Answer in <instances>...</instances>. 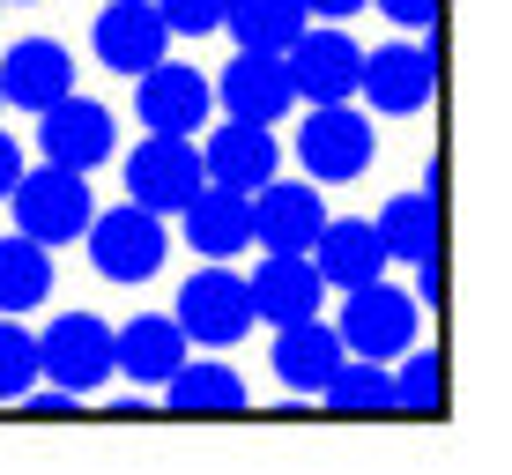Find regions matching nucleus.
Listing matches in <instances>:
<instances>
[{
	"instance_id": "f257e3e1",
	"label": "nucleus",
	"mask_w": 512,
	"mask_h": 475,
	"mask_svg": "<svg viewBox=\"0 0 512 475\" xmlns=\"http://www.w3.org/2000/svg\"><path fill=\"white\" fill-rule=\"evenodd\" d=\"M8 201H15V231L38 238V245H75L97 216L90 171H67V164H45V171L23 164V179L8 186Z\"/></svg>"
},
{
	"instance_id": "f03ea898",
	"label": "nucleus",
	"mask_w": 512,
	"mask_h": 475,
	"mask_svg": "<svg viewBox=\"0 0 512 475\" xmlns=\"http://www.w3.org/2000/svg\"><path fill=\"white\" fill-rule=\"evenodd\" d=\"M82 245H90V268L104 275V283H156V268H164V253H171V231H164V216L156 208H104V216H90V231H82Z\"/></svg>"
},
{
	"instance_id": "7ed1b4c3",
	"label": "nucleus",
	"mask_w": 512,
	"mask_h": 475,
	"mask_svg": "<svg viewBox=\"0 0 512 475\" xmlns=\"http://www.w3.org/2000/svg\"><path fill=\"white\" fill-rule=\"evenodd\" d=\"M416 327H423V297L416 290H394L386 275H372V283H357L349 290V305H342V320H334V334H342V349L349 357H401V349L416 342Z\"/></svg>"
},
{
	"instance_id": "20e7f679",
	"label": "nucleus",
	"mask_w": 512,
	"mask_h": 475,
	"mask_svg": "<svg viewBox=\"0 0 512 475\" xmlns=\"http://www.w3.org/2000/svg\"><path fill=\"white\" fill-rule=\"evenodd\" d=\"M297 156H305L312 186H349L372 171L379 156V134H372V112L357 104H312V119L297 127Z\"/></svg>"
},
{
	"instance_id": "39448f33",
	"label": "nucleus",
	"mask_w": 512,
	"mask_h": 475,
	"mask_svg": "<svg viewBox=\"0 0 512 475\" xmlns=\"http://www.w3.org/2000/svg\"><path fill=\"white\" fill-rule=\"evenodd\" d=\"M38 379L67 386L75 401H90L104 379H112V327L97 312H60L38 334Z\"/></svg>"
},
{
	"instance_id": "423d86ee",
	"label": "nucleus",
	"mask_w": 512,
	"mask_h": 475,
	"mask_svg": "<svg viewBox=\"0 0 512 475\" xmlns=\"http://www.w3.org/2000/svg\"><path fill=\"white\" fill-rule=\"evenodd\" d=\"M282 67H290V90L305 97V104H349L357 97V75H364V45L349 38L342 23H327V30H297V45L282 52Z\"/></svg>"
},
{
	"instance_id": "0eeeda50",
	"label": "nucleus",
	"mask_w": 512,
	"mask_h": 475,
	"mask_svg": "<svg viewBox=\"0 0 512 475\" xmlns=\"http://www.w3.org/2000/svg\"><path fill=\"white\" fill-rule=\"evenodd\" d=\"M201 186H208V171H201L193 134H149V142L127 156V201L156 208V216H179Z\"/></svg>"
},
{
	"instance_id": "6e6552de",
	"label": "nucleus",
	"mask_w": 512,
	"mask_h": 475,
	"mask_svg": "<svg viewBox=\"0 0 512 475\" xmlns=\"http://www.w3.org/2000/svg\"><path fill=\"white\" fill-rule=\"evenodd\" d=\"M171 320L186 327V342L231 349V342H245V327H253V290H245V275H231L216 260V268H201L179 290V312H171Z\"/></svg>"
},
{
	"instance_id": "1a4fd4ad",
	"label": "nucleus",
	"mask_w": 512,
	"mask_h": 475,
	"mask_svg": "<svg viewBox=\"0 0 512 475\" xmlns=\"http://www.w3.org/2000/svg\"><path fill=\"white\" fill-rule=\"evenodd\" d=\"M38 142H45V164L97 171L104 156L119 149V119L104 112L97 97H75V90H67L60 104H45V112H38Z\"/></svg>"
},
{
	"instance_id": "9d476101",
	"label": "nucleus",
	"mask_w": 512,
	"mask_h": 475,
	"mask_svg": "<svg viewBox=\"0 0 512 475\" xmlns=\"http://www.w3.org/2000/svg\"><path fill=\"white\" fill-rule=\"evenodd\" d=\"M431 90H438V45H379V52H364L357 97H372V112L409 119V112L431 104Z\"/></svg>"
},
{
	"instance_id": "9b49d317",
	"label": "nucleus",
	"mask_w": 512,
	"mask_h": 475,
	"mask_svg": "<svg viewBox=\"0 0 512 475\" xmlns=\"http://www.w3.org/2000/svg\"><path fill=\"white\" fill-rule=\"evenodd\" d=\"M320 223H327L320 186H305V179L253 186V245H260V253H312Z\"/></svg>"
},
{
	"instance_id": "f8f14e48",
	"label": "nucleus",
	"mask_w": 512,
	"mask_h": 475,
	"mask_svg": "<svg viewBox=\"0 0 512 475\" xmlns=\"http://www.w3.org/2000/svg\"><path fill=\"white\" fill-rule=\"evenodd\" d=\"M67 90H75V52L60 38H15L0 52V104L45 112V104H60Z\"/></svg>"
},
{
	"instance_id": "ddd939ff",
	"label": "nucleus",
	"mask_w": 512,
	"mask_h": 475,
	"mask_svg": "<svg viewBox=\"0 0 512 475\" xmlns=\"http://www.w3.org/2000/svg\"><path fill=\"white\" fill-rule=\"evenodd\" d=\"M141 127L149 134H201L208 104H216V82L201 67H179V60H156L141 67Z\"/></svg>"
},
{
	"instance_id": "4468645a",
	"label": "nucleus",
	"mask_w": 512,
	"mask_h": 475,
	"mask_svg": "<svg viewBox=\"0 0 512 475\" xmlns=\"http://www.w3.org/2000/svg\"><path fill=\"white\" fill-rule=\"evenodd\" d=\"M201 171H208V186H238V193L268 186L282 171L275 127H260V119H223V127L201 142Z\"/></svg>"
},
{
	"instance_id": "2eb2a0df",
	"label": "nucleus",
	"mask_w": 512,
	"mask_h": 475,
	"mask_svg": "<svg viewBox=\"0 0 512 475\" xmlns=\"http://www.w3.org/2000/svg\"><path fill=\"white\" fill-rule=\"evenodd\" d=\"M90 45H97V60L112 67V75H141V67H156L171 52V30H164V15H156V0H112V8L97 15Z\"/></svg>"
},
{
	"instance_id": "dca6fc26",
	"label": "nucleus",
	"mask_w": 512,
	"mask_h": 475,
	"mask_svg": "<svg viewBox=\"0 0 512 475\" xmlns=\"http://www.w3.org/2000/svg\"><path fill=\"white\" fill-rule=\"evenodd\" d=\"M186 327L171 312H134L127 327H112V372H127L134 386H164L186 364Z\"/></svg>"
},
{
	"instance_id": "f3484780",
	"label": "nucleus",
	"mask_w": 512,
	"mask_h": 475,
	"mask_svg": "<svg viewBox=\"0 0 512 475\" xmlns=\"http://www.w3.org/2000/svg\"><path fill=\"white\" fill-rule=\"evenodd\" d=\"M349 349H342V334H334L320 312L312 320H290V327H275V379H282V394H297V401H312L327 386V372L342 364Z\"/></svg>"
},
{
	"instance_id": "a211bd4d",
	"label": "nucleus",
	"mask_w": 512,
	"mask_h": 475,
	"mask_svg": "<svg viewBox=\"0 0 512 475\" xmlns=\"http://www.w3.org/2000/svg\"><path fill=\"white\" fill-rule=\"evenodd\" d=\"M216 97H223V112H231V119H260V127H275V119L297 104L282 52H238V60L223 67Z\"/></svg>"
},
{
	"instance_id": "6ab92c4d",
	"label": "nucleus",
	"mask_w": 512,
	"mask_h": 475,
	"mask_svg": "<svg viewBox=\"0 0 512 475\" xmlns=\"http://www.w3.org/2000/svg\"><path fill=\"white\" fill-rule=\"evenodd\" d=\"M312 268H320L327 290H357L372 275H386V245L372 231V216H327L320 238H312Z\"/></svg>"
},
{
	"instance_id": "aec40b11",
	"label": "nucleus",
	"mask_w": 512,
	"mask_h": 475,
	"mask_svg": "<svg viewBox=\"0 0 512 475\" xmlns=\"http://www.w3.org/2000/svg\"><path fill=\"white\" fill-rule=\"evenodd\" d=\"M245 290H253V320L290 327V320H312V312H320L327 283H320V268H312V253H268Z\"/></svg>"
},
{
	"instance_id": "412c9836",
	"label": "nucleus",
	"mask_w": 512,
	"mask_h": 475,
	"mask_svg": "<svg viewBox=\"0 0 512 475\" xmlns=\"http://www.w3.org/2000/svg\"><path fill=\"white\" fill-rule=\"evenodd\" d=\"M179 216H186V245L208 260H231L253 245V193H238V186H201Z\"/></svg>"
},
{
	"instance_id": "4be33fe9",
	"label": "nucleus",
	"mask_w": 512,
	"mask_h": 475,
	"mask_svg": "<svg viewBox=\"0 0 512 475\" xmlns=\"http://www.w3.org/2000/svg\"><path fill=\"white\" fill-rule=\"evenodd\" d=\"M245 379L231 372V364H216V357H186L179 372L164 379V409L171 416H245Z\"/></svg>"
},
{
	"instance_id": "5701e85b",
	"label": "nucleus",
	"mask_w": 512,
	"mask_h": 475,
	"mask_svg": "<svg viewBox=\"0 0 512 475\" xmlns=\"http://www.w3.org/2000/svg\"><path fill=\"white\" fill-rule=\"evenodd\" d=\"M305 23V0H223V30L238 38V52H290Z\"/></svg>"
},
{
	"instance_id": "b1692460",
	"label": "nucleus",
	"mask_w": 512,
	"mask_h": 475,
	"mask_svg": "<svg viewBox=\"0 0 512 475\" xmlns=\"http://www.w3.org/2000/svg\"><path fill=\"white\" fill-rule=\"evenodd\" d=\"M372 231L386 245V260H409V268H416V260L438 253V201H431V193H394V201L379 208Z\"/></svg>"
},
{
	"instance_id": "393cba45",
	"label": "nucleus",
	"mask_w": 512,
	"mask_h": 475,
	"mask_svg": "<svg viewBox=\"0 0 512 475\" xmlns=\"http://www.w3.org/2000/svg\"><path fill=\"white\" fill-rule=\"evenodd\" d=\"M52 297V245L38 238H0V312H38Z\"/></svg>"
},
{
	"instance_id": "a878e982",
	"label": "nucleus",
	"mask_w": 512,
	"mask_h": 475,
	"mask_svg": "<svg viewBox=\"0 0 512 475\" xmlns=\"http://www.w3.org/2000/svg\"><path fill=\"white\" fill-rule=\"evenodd\" d=\"M320 401L334 416H379V409H394V372H386L379 357H342L327 372Z\"/></svg>"
},
{
	"instance_id": "bb28decb",
	"label": "nucleus",
	"mask_w": 512,
	"mask_h": 475,
	"mask_svg": "<svg viewBox=\"0 0 512 475\" xmlns=\"http://www.w3.org/2000/svg\"><path fill=\"white\" fill-rule=\"evenodd\" d=\"M394 409L401 416H446V357L438 349H401V372H394Z\"/></svg>"
},
{
	"instance_id": "cd10ccee",
	"label": "nucleus",
	"mask_w": 512,
	"mask_h": 475,
	"mask_svg": "<svg viewBox=\"0 0 512 475\" xmlns=\"http://www.w3.org/2000/svg\"><path fill=\"white\" fill-rule=\"evenodd\" d=\"M30 386H38V334L0 312V401H23Z\"/></svg>"
},
{
	"instance_id": "c85d7f7f",
	"label": "nucleus",
	"mask_w": 512,
	"mask_h": 475,
	"mask_svg": "<svg viewBox=\"0 0 512 475\" xmlns=\"http://www.w3.org/2000/svg\"><path fill=\"white\" fill-rule=\"evenodd\" d=\"M156 15H164L171 38H208V30H223V0H156Z\"/></svg>"
},
{
	"instance_id": "c756f323",
	"label": "nucleus",
	"mask_w": 512,
	"mask_h": 475,
	"mask_svg": "<svg viewBox=\"0 0 512 475\" xmlns=\"http://www.w3.org/2000/svg\"><path fill=\"white\" fill-rule=\"evenodd\" d=\"M379 8L394 15L401 30H431V23H438V0H379Z\"/></svg>"
},
{
	"instance_id": "7c9ffc66",
	"label": "nucleus",
	"mask_w": 512,
	"mask_h": 475,
	"mask_svg": "<svg viewBox=\"0 0 512 475\" xmlns=\"http://www.w3.org/2000/svg\"><path fill=\"white\" fill-rule=\"evenodd\" d=\"M23 416H75V394H67V386H45V394L30 386V394H23Z\"/></svg>"
},
{
	"instance_id": "2f4dec72",
	"label": "nucleus",
	"mask_w": 512,
	"mask_h": 475,
	"mask_svg": "<svg viewBox=\"0 0 512 475\" xmlns=\"http://www.w3.org/2000/svg\"><path fill=\"white\" fill-rule=\"evenodd\" d=\"M416 297H431V305H438V297H446V260H416Z\"/></svg>"
},
{
	"instance_id": "473e14b6",
	"label": "nucleus",
	"mask_w": 512,
	"mask_h": 475,
	"mask_svg": "<svg viewBox=\"0 0 512 475\" xmlns=\"http://www.w3.org/2000/svg\"><path fill=\"white\" fill-rule=\"evenodd\" d=\"M15 179H23V149H15V134H0V201H8Z\"/></svg>"
},
{
	"instance_id": "72a5a7b5",
	"label": "nucleus",
	"mask_w": 512,
	"mask_h": 475,
	"mask_svg": "<svg viewBox=\"0 0 512 475\" xmlns=\"http://www.w3.org/2000/svg\"><path fill=\"white\" fill-rule=\"evenodd\" d=\"M305 8H312V15H327V23H349V15L372 8V0H305Z\"/></svg>"
}]
</instances>
